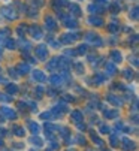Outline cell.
I'll list each match as a JSON object with an SVG mask.
<instances>
[{"label": "cell", "instance_id": "cell-13", "mask_svg": "<svg viewBox=\"0 0 139 151\" xmlns=\"http://www.w3.org/2000/svg\"><path fill=\"white\" fill-rule=\"evenodd\" d=\"M0 144H2V141H0Z\"/></svg>", "mask_w": 139, "mask_h": 151}, {"label": "cell", "instance_id": "cell-5", "mask_svg": "<svg viewBox=\"0 0 139 151\" xmlns=\"http://www.w3.org/2000/svg\"><path fill=\"white\" fill-rule=\"evenodd\" d=\"M35 78H37V81H41V82H43V81H45V75H43L42 72H39V70H36V72H35Z\"/></svg>", "mask_w": 139, "mask_h": 151}, {"label": "cell", "instance_id": "cell-10", "mask_svg": "<svg viewBox=\"0 0 139 151\" xmlns=\"http://www.w3.org/2000/svg\"><path fill=\"white\" fill-rule=\"evenodd\" d=\"M15 133H17L18 136H23V135H24V130H23V129H15Z\"/></svg>", "mask_w": 139, "mask_h": 151}, {"label": "cell", "instance_id": "cell-2", "mask_svg": "<svg viewBox=\"0 0 139 151\" xmlns=\"http://www.w3.org/2000/svg\"><path fill=\"white\" fill-rule=\"evenodd\" d=\"M72 120L76 121V123H79V121L82 120V115H81V112H78V111H75L72 114Z\"/></svg>", "mask_w": 139, "mask_h": 151}, {"label": "cell", "instance_id": "cell-7", "mask_svg": "<svg viewBox=\"0 0 139 151\" xmlns=\"http://www.w3.org/2000/svg\"><path fill=\"white\" fill-rule=\"evenodd\" d=\"M30 126H31V130H33V132H37V130H39V126L35 124V123H30Z\"/></svg>", "mask_w": 139, "mask_h": 151}, {"label": "cell", "instance_id": "cell-4", "mask_svg": "<svg viewBox=\"0 0 139 151\" xmlns=\"http://www.w3.org/2000/svg\"><path fill=\"white\" fill-rule=\"evenodd\" d=\"M3 14H5L6 17H9V18H15V12H14V11H11V9H8V8H5V9H3Z\"/></svg>", "mask_w": 139, "mask_h": 151}, {"label": "cell", "instance_id": "cell-1", "mask_svg": "<svg viewBox=\"0 0 139 151\" xmlns=\"http://www.w3.org/2000/svg\"><path fill=\"white\" fill-rule=\"evenodd\" d=\"M0 112H2V114H6L8 118H15V112L9 108H0Z\"/></svg>", "mask_w": 139, "mask_h": 151}, {"label": "cell", "instance_id": "cell-6", "mask_svg": "<svg viewBox=\"0 0 139 151\" xmlns=\"http://www.w3.org/2000/svg\"><path fill=\"white\" fill-rule=\"evenodd\" d=\"M8 90H9V93H17V87L15 85H9Z\"/></svg>", "mask_w": 139, "mask_h": 151}, {"label": "cell", "instance_id": "cell-12", "mask_svg": "<svg viewBox=\"0 0 139 151\" xmlns=\"http://www.w3.org/2000/svg\"><path fill=\"white\" fill-rule=\"evenodd\" d=\"M112 55H114V58H115L117 61H118V60H121V55L118 54V52H112Z\"/></svg>", "mask_w": 139, "mask_h": 151}, {"label": "cell", "instance_id": "cell-9", "mask_svg": "<svg viewBox=\"0 0 139 151\" xmlns=\"http://www.w3.org/2000/svg\"><path fill=\"white\" fill-rule=\"evenodd\" d=\"M19 70H21V72H27V70H29V66H27V64H24V66L21 64V66H19Z\"/></svg>", "mask_w": 139, "mask_h": 151}, {"label": "cell", "instance_id": "cell-11", "mask_svg": "<svg viewBox=\"0 0 139 151\" xmlns=\"http://www.w3.org/2000/svg\"><path fill=\"white\" fill-rule=\"evenodd\" d=\"M51 81H52L54 84H58V82H61V81H60V78H58V76H52V78H51Z\"/></svg>", "mask_w": 139, "mask_h": 151}, {"label": "cell", "instance_id": "cell-8", "mask_svg": "<svg viewBox=\"0 0 139 151\" xmlns=\"http://www.w3.org/2000/svg\"><path fill=\"white\" fill-rule=\"evenodd\" d=\"M47 25H49L51 29H54V23H52V19L51 18H47Z\"/></svg>", "mask_w": 139, "mask_h": 151}, {"label": "cell", "instance_id": "cell-3", "mask_svg": "<svg viewBox=\"0 0 139 151\" xmlns=\"http://www.w3.org/2000/svg\"><path fill=\"white\" fill-rule=\"evenodd\" d=\"M37 54H39V57H41V58H43V57L47 55V51H45V47H43V45L37 47Z\"/></svg>", "mask_w": 139, "mask_h": 151}]
</instances>
